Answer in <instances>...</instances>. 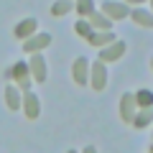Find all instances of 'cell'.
<instances>
[{"mask_svg":"<svg viewBox=\"0 0 153 153\" xmlns=\"http://www.w3.org/2000/svg\"><path fill=\"white\" fill-rule=\"evenodd\" d=\"M102 13H105L107 18H115V21H120V18H125V16H128V5L107 0V3H102Z\"/></svg>","mask_w":153,"mask_h":153,"instance_id":"3957f363","label":"cell"},{"mask_svg":"<svg viewBox=\"0 0 153 153\" xmlns=\"http://www.w3.org/2000/svg\"><path fill=\"white\" fill-rule=\"evenodd\" d=\"M76 33H82V36H89V33H92L89 23H87V21H76Z\"/></svg>","mask_w":153,"mask_h":153,"instance_id":"d6986e66","label":"cell"},{"mask_svg":"<svg viewBox=\"0 0 153 153\" xmlns=\"http://www.w3.org/2000/svg\"><path fill=\"white\" fill-rule=\"evenodd\" d=\"M87 59L84 56H79V59L74 61V82L76 84H87Z\"/></svg>","mask_w":153,"mask_h":153,"instance_id":"ba28073f","label":"cell"},{"mask_svg":"<svg viewBox=\"0 0 153 153\" xmlns=\"http://www.w3.org/2000/svg\"><path fill=\"white\" fill-rule=\"evenodd\" d=\"M120 105H123V110H120L123 120H125L128 125H133V117H135V97H133L130 92H125L123 100H120Z\"/></svg>","mask_w":153,"mask_h":153,"instance_id":"6da1fadb","label":"cell"},{"mask_svg":"<svg viewBox=\"0 0 153 153\" xmlns=\"http://www.w3.org/2000/svg\"><path fill=\"white\" fill-rule=\"evenodd\" d=\"M133 21H135V23H140L143 28H151V26H153V16H151L148 10H143V8L133 10Z\"/></svg>","mask_w":153,"mask_h":153,"instance_id":"7c38bea8","label":"cell"},{"mask_svg":"<svg viewBox=\"0 0 153 153\" xmlns=\"http://www.w3.org/2000/svg\"><path fill=\"white\" fill-rule=\"evenodd\" d=\"M128 3H133V5H135V3H143V0H128Z\"/></svg>","mask_w":153,"mask_h":153,"instance_id":"ffe728a7","label":"cell"},{"mask_svg":"<svg viewBox=\"0 0 153 153\" xmlns=\"http://www.w3.org/2000/svg\"><path fill=\"white\" fill-rule=\"evenodd\" d=\"M5 102H8L10 110H18V105H21V100H18V89L10 87V84L5 87Z\"/></svg>","mask_w":153,"mask_h":153,"instance_id":"5bb4252c","label":"cell"},{"mask_svg":"<svg viewBox=\"0 0 153 153\" xmlns=\"http://www.w3.org/2000/svg\"><path fill=\"white\" fill-rule=\"evenodd\" d=\"M51 44V36L49 33H41V36H28L26 38V44H23V49L28 51V54H31V51H38V49H44V46H49Z\"/></svg>","mask_w":153,"mask_h":153,"instance_id":"8992f818","label":"cell"},{"mask_svg":"<svg viewBox=\"0 0 153 153\" xmlns=\"http://www.w3.org/2000/svg\"><path fill=\"white\" fill-rule=\"evenodd\" d=\"M125 54V44L123 41H110L107 44V49H102V54H100V59L102 61H115V59H120V56Z\"/></svg>","mask_w":153,"mask_h":153,"instance_id":"277c9868","label":"cell"},{"mask_svg":"<svg viewBox=\"0 0 153 153\" xmlns=\"http://www.w3.org/2000/svg\"><path fill=\"white\" fill-rule=\"evenodd\" d=\"M151 117H153V107L148 105V107H143L140 115H135V117H133V125H135V128H146L148 123H151Z\"/></svg>","mask_w":153,"mask_h":153,"instance_id":"4fadbf2b","label":"cell"},{"mask_svg":"<svg viewBox=\"0 0 153 153\" xmlns=\"http://www.w3.org/2000/svg\"><path fill=\"white\" fill-rule=\"evenodd\" d=\"M112 33H110V31H105V33H89V36H87V41H89V44H92V46H107L110 44V41H112Z\"/></svg>","mask_w":153,"mask_h":153,"instance_id":"8fae6325","label":"cell"},{"mask_svg":"<svg viewBox=\"0 0 153 153\" xmlns=\"http://www.w3.org/2000/svg\"><path fill=\"white\" fill-rule=\"evenodd\" d=\"M33 31H36V18H26V21H21L16 26V36L18 38H28Z\"/></svg>","mask_w":153,"mask_h":153,"instance_id":"30bf717a","label":"cell"},{"mask_svg":"<svg viewBox=\"0 0 153 153\" xmlns=\"http://www.w3.org/2000/svg\"><path fill=\"white\" fill-rule=\"evenodd\" d=\"M71 10V0H59L56 5H51V13L54 16H64V13Z\"/></svg>","mask_w":153,"mask_h":153,"instance_id":"2e32d148","label":"cell"},{"mask_svg":"<svg viewBox=\"0 0 153 153\" xmlns=\"http://www.w3.org/2000/svg\"><path fill=\"white\" fill-rule=\"evenodd\" d=\"M92 8H94L92 0H76V10L82 13V16H89V13H92Z\"/></svg>","mask_w":153,"mask_h":153,"instance_id":"e0dca14e","label":"cell"},{"mask_svg":"<svg viewBox=\"0 0 153 153\" xmlns=\"http://www.w3.org/2000/svg\"><path fill=\"white\" fill-rule=\"evenodd\" d=\"M23 107H26V117H28V120H36V117H38V97H36L33 92L26 94Z\"/></svg>","mask_w":153,"mask_h":153,"instance_id":"52a82bcc","label":"cell"},{"mask_svg":"<svg viewBox=\"0 0 153 153\" xmlns=\"http://www.w3.org/2000/svg\"><path fill=\"white\" fill-rule=\"evenodd\" d=\"M89 21H92V26H97V28H105V31H107V28L112 26L107 16H97V13H94V10L89 13Z\"/></svg>","mask_w":153,"mask_h":153,"instance_id":"9a60e30c","label":"cell"},{"mask_svg":"<svg viewBox=\"0 0 153 153\" xmlns=\"http://www.w3.org/2000/svg\"><path fill=\"white\" fill-rule=\"evenodd\" d=\"M105 82H107V71H105L102 61H94V64H92V87L97 89V92H102Z\"/></svg>","mask_w":153,"mask_h":153,"instance_id":"5b68a950","label":"cell"},{"mask_svg":"<svg viewBox=\"0 0 153 153\" xmlns=\"http://www.w3.org/2000/svg\"><path fill=\"white\" fill-rule=\"evenodd\" d=\"M151 102H153V94L148 92V89H143V92H138V97H135V105H143V107H148Z\"/></svg>","mask_w":153,"mask_h":153,"instance_id":"ac0fdd59","label":"cell"},{"mask_svg":"<svg viewBox=\"0 0 153 153\" xmlns=\"http://www.w3.org/2000/svg\"><path fill=\"white\" fill-rule=\"evenodd\" d=\"M8 76H10V79H16V82L21 84V89H28V64L18 61L13 69H8Z\"/></svg>","mask_w":153,"mask_h":153,"instance_id":"7a4b0ae2","label":"cell"},{"mask_svg":"<svg viewBox=\"0 0 153 153\" xmlns=\"http://www.w3.org/2000/svg\"><path fill=\"white\" fill-rule=\"evenodd\" d=\"M28 69L33 71V76H36L38 82H44V79H46V64H44V59H41L38 54H36V56L31 59V64H28Z\"/></svg>","mask_w":153,"mask_h":153,"instance_id":"9c48e42d","label":"cell"}]
</instances>
